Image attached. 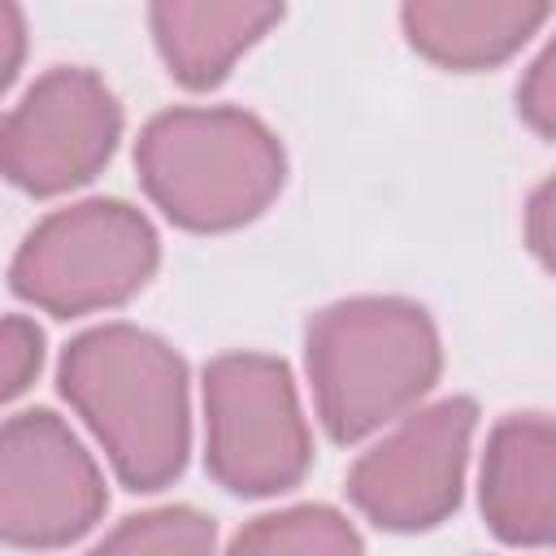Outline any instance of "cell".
Here are the masks:
<instances>
[{"label": "cell", "instance_id": "4fadbf2b", "mask_svg": "<svg viewBox=\"0 0 556 556\" xmlns=\"http://www.w3.org/2000/svg\"><path fill=\"white\" fill-rule=\"evenodd\" d=\"M217 526L191 504H165L117 521L83 556H213Z\"/></svg>", "mask_w": 556, "mask_h": 556}, {"label": "cell", "instance_id": "e0dca14e", "mask_svg": "<svg viewBox=\"0 0 556 556\" xmlns=\"http://www.w3.org/2000/svg\"><path fill=\"white\" fill-rule=\"evenodd\" d=\"M547 200H552V182H543L534 195H530V204H526V243L534 248V256L547 265V243H552V235H547Z\"/></svg>", "mask_w": 556, "mask_h": 556}, {"label": "cell", "instance_id": "9a60e30c", "mask_svg": "<svg viewBox=\"0 0 556 556\" xmlns=\"http://www.w3.org/2000/svg\"><path fill=\"white\" fill-rule=\"evenodd\" d=\"M517 113L539 139L556 135V48L547 43L517 83Z\"/></svg>", "mask_w": 556, "mask_h": 556}, {"label": "cell", "instance_id": "5b68a950", "mask_svg": "<svg viewBox=\"0 0 556 556\" xmlns=\"http://www.w3.org/2000/svg\"><path fill=\"white\" fill-rule=\"evenodd\" d=\"M204 469L243 500L300 486L313 465L291 365L269 352H222L204 365Z\"/></svg>", "mask_w": 556, "mask_h": 556}, {"label": "cell", "instance_id": "6da1fadb", "mask_svg": "<svg viewBox=\"0 0 556 556\" xmlns=\"http://www.w3.org/2000/svg\"><path fill=\"white\" fill-rule=\"evenodd\" d=\"M56 387L104 447L122 486L148 495L187 469V361L161 334L135 321L91 326L65 343Z\"/></svg>", "mask_w": 556, "mask_h": 556}, {"label": "cell", "instance_id": "8992f818", "mask_svg": "<svg viewBox=\"0 0 556 556\" xmlns=\"http://www.w3.org/2000/svg\"><path fill=\"white\" fill-rule=\"evenodd\" d=\"M473 430L478 404L469 395H443L404 413L369 452L352 460L348 500L378 530H434L460 504Z\"/></svg>", "mask_w": 556, "mask_h": 556}, {"label": "cell", "instance_id": "ba28073f", "mask_svg": "<svg viewBox=\"0 0 556 556\" xmlns=\"http://www.w3.org/2000/svg\"><path fill=\"white\" fill-rule=\"evenodd\" d=\"M109 508L104 473L65 417L26 408L0 421V543L56 552Z\"/></svg>", "mask_w": 556, "mask_h": 556}, {"label": "cell", "instance_id": "7a4b0ae2", "mask_svg": "<svg viewBox=\"0 0 556 556\" xmlns=\"http://www.w3.org/2000/svg\"><path fill=\"white\" fill-rule=\"evenodd\" d=\"M304 369L321 430L348 447L430 395L443 369L439 326L417 300L348 295L308 317Z\"/></svg>", "mask_w": 556, "mask_h": 556}, {"label": "cell", "instance_id": "9c48e42d", "mask_svg": "<svg viewBox=\"0 0 556 556\" xmlns=\"http://www.w3.org/2000/svg\"><path fill=\"white\" fill-rule=\"evenodd\" d=\"M478 504L486 530L508 547H547L556 534V430L547 413H508L495 421Z\"/></svg>", "mask_w": 556, "mask_h": 556}, {"label": "cell", "instance_id": "52a82bcc", "mask_svg": "<svg viewBox=\"0 0 556 556\" xmlns=\"http://www.w3.org/2000/svg\"><path fill=\"white\" fill-rule=\"evenodd\" d=\"M122 122V104L96 70L52 65L0 113V178L26 195H65L109 165Z\"/></svg>", "mask_w": 556, "mask_h": 556}, {"label": "cell", "instance_id": "8fae6325", "mask_svg": "<svg viewBox=\"0 0 556 556\" xmlns=\"http://www.w3.org/2000/svg\"><path fill=\"white\" fill-rule=\"evenodd\" d=\"M552 17L530 0H408L400 26L413 52L443 70H491L517 56Z\"/></svg>", "mask_w": 556, "mask_h": 556}, {"label": "cell", "instance_id": "5bb4252c", "mask_svg": "<svg viewBox=\"0 0 556 556\" xmlns=\"http://www.w3.org/2000/svg\"><path fill=\"white\" fill-rule=\"evenodd\" d=\"M39 365H43V330L22 313H4L0 317V408L39 378Z\"/></svg>", "mask_w": 556, "mask_h": 556}, {"label": "cell", "instance_id": "277c9868", "mask_svg": "<svg viewBox=\"0 0 556 556\" xmlns=\"http://www.w3.org/2000/svg\"><path fill=\"white\" fill-rule=\"evenodd\" d=\"M161 265L156 226L126 200L91 195L35 222L9 261V287L30 308L83 317L126 304Z\"/></svg>", "mask_w": 556, "mask_h": 556}, {"label": "cell", "instance_id": "3957f363", "mask_svg": "<svg viewBox=\"0 0 556 556\" xmlns=\"http://www.w3.org/2000/svg\"><path fill=\"white\" fill-rule=\"evenodd\" d=\"M135 169L148 200L191 235H222L256 222L287 182L282 139L239 104H178L135 139Z\"/></svg>", "mask_w": 556, "mask_h": 556}, {"label": "cell", "instance_id": "7c38bea8", "mask_svg": "<svg viewBox=\"0 0 556 556\" xmlns=\"http://www.w3.org/2000/svg\"><path fill=\"white\" fill-rule=\"evenodd\" d=\"M226 556H365L356 526L330 504H291L252 517Z\"/></svg>", "mask_w": 556, "mask_h": 556}, {"label": "cell", "instance_id": "30bf717a", "mask_svg": "<svg viewBox=\"0 0 556 556\" xmlns=\"http://www.w3.org/2000/svg\"><path fill=\"white\" fill-rule=\"evenodd\" d=\"M278 22L282 4L269 0H156L148 9L156 52L187 91L217 87Z\"/></svg>", "mask_w": 556, "mask_h": 556}, {"label": "cell", "instance_id": "2e32d148", "mask_svg": "<svg viewBox=\"0 0 556 556\" xmlns=\"http://www.w3.org/2000/svg\"><path fill=\"white\" fill-rule=\"evenodd\" d=\"M22 61H26V13L0 0V96L13 87Z\"/></svg>", "mask_w": 556, "mask_h": 556}]
</instances>
